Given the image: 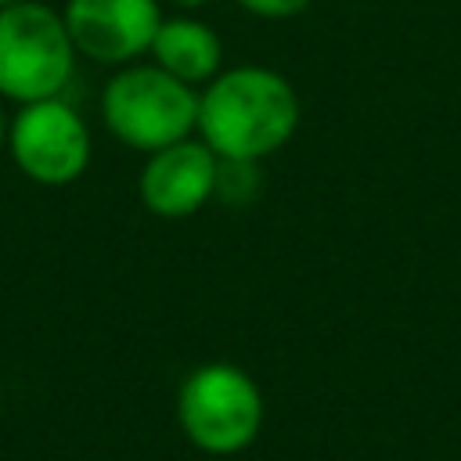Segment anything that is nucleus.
<instances>
[{
    "mask_svg": "<svg viewBox=\"0 0 461 461\" xmlns=\"http://www.w3.org/2000/svg\"><path fill=\"white\" fill-rule=\"evenodd\" d=\"M176 421L202 454L230 457L256 443L263 429V393L238 364H202L180 382Z\"/></svg>",
    "mask_w": 461,
    "mask_h": 461,
    "instance_id": "nucleus-3",
    "label": "nucleus"
},
{
    "mask_svg": "<svg viewBox=\"0 0 461 461\" xmlns=\"http://www.w3.org/2000/svg\"><path fill=\"white\" fill-rule=\"evenodd\" d=\"M61 18L76 54L115 68L148 54L162 25L158 0H68Z\"/></svg>",
    "mask_w": 461,
    "mask_h": 461,
    "instance_id": "nucleus-6",
    "label": "nucleus"
},
{
    "mask_svg": "<svg viewBox=\"0 0 461 461\" xmlns=\"http://www.w3.org/2000/svg\"><path fill=\"white\" fill-rule=\"evenodd\" d=\"M72 68L76 47L58 11L36 0L0 11V97L14 104L61 97Z\"/></svg>",
    "mask_w": 461,
    "mask_h": 461,
    "instance_id": "nucleus-4",
    "label": "nucleus"
},
{
    "mask_svg": "<svg viewBox=\"0 0 461 461\" xmlns=\"http://www.w3.org/2000/svg\"><path fill=\"white\" fill-rule=\"evenodd\" d=\"M259 187L256 176V162H238V158H220V173H216V198H223L227 205H245Z\"/></svg>",
    "mask_w": 461,
    "mask_h": 461,
    "instance_id": "nucleus-9",
    "label": "nucleus"
},
{
    "mask_svg": "<svg viewBox=\"0 0 461 461\" xmlns=\"http://www.w3.org/2000/svg\"><path fill=\"white\" fill-rule=\"evenodd\" d=\"M148 54L155 58L158 68H166L169 76H176L187 86L212 83L223 65V43H220L216 29L191 14L162 18Z\"/></svg>",
    "mask_w": 461,
    "mask_h": 461,
    "instance_id": "nucleus-8",
    "label": "nucleus"
},
{
    "mask_svg": "<svg viewBox=\"0 0 461 461\" xmlns=\"http://www.w3.org/2000/svg\"><path fill=\"white\" fill-rule=\"evenodd\" d=\"M101 119L133 151H158L198 130V90L151 65H122L101 90Z\"/></svg>",
    "mask_w": 461,
    "mask_h": 461,
    "instance_id": "nucleus-2",
    "label": "nucleus"
},
{
    "mask_svg": "<svg viewBox=\"0 0 461 461\" xmlns=\"http://www.w3.org/2000/svg\"><path fill=\"white\" fill-rule=\"evenodd\" d=\"M7 126H11V119H7L4 112H0V151L7 148Z\"/></svg>",
    "mask_w": 461,
    "mask_h": 461,
    "instance_id": "nucleus-12",
    "label": "nucleus"
},
{
    "mask_svg": "<svg viewBox=\"0 0 461 461\" xmlns=\"http://www.w3.org/2000/svg\"><path fill=\"white\" fill-rule=\"evenodd\" d=\"M7 151L32 184L65 187L90 166V130L65 97L18 104L7 126Z\"/></svg>",
    "mask_w": 461,
    "mask_h": 461,
    "instance_id": "nucleus-5",
    "label": "nucleus"
},
{
    "mask_svg": "<svg viewBox=\"0 0 461 461\" xmlns=\"http://www.w3.org/2000/svg\"><path fill=\"white\" fill-rule=\"evenodd\" d=\"M176 7H184V11H198V7H205V4H212V0H173Z\"/></svg>",
    "mask_w": 461,
    "mask_h": 461,
    "instance_id": "nucleus-11",
    "label": "nucleus"
},
{
    "mask_svg": "<svg viewBox=\"0 0 461 461\" xmlns=\"http://www.w3.org/2000/svg\"><path fill=\"white\" fill-rule=\"evenodd\" d=\"M14 4H25V0H0V11H4V7H14Z\"/></svg>",
    "mask_w": 461,
    "mask_h": 461,
    "instance_id": "nucleus-13",
    "label": "nucleus"
},
{
    "mask_svg": "<svg viewBox=\"0 0 461 461\" xmlns=\"http://www.w3.org/2000/svg\"><path fill=\"white\" fill-rule=\"evenodd\" d=\"M295 86L263 65H234L198 94V137L238 162H263L299 130Z\"/></svg>",
    "mask_w": 461,
    "mask_h": 461,
    "instance_id": "nucleus-1",
    "label": "nucleus"
},
{
    "mask_svg": "<svg viewBox=\"0 0 461 461\" xmlns=\"http://www.w3.org/2000/svg\"><path fill=\"white\" fill-rule=\"evenodd\" d=\"M249 14H256V18H295V14H303L306 7H310V0H238Z\"/></svg>",
    "mask_w": 461,
    "mask_h": 461,
    "instance_id": "nucleus-10",
    "label": "nucleus"
},
{
    "mask_svg": "<svg viewBox=\"0 0 461 461\" xmlns=\"http://www.w3.org/2000/svg\"><path fill=\"white\" fill-rule=\"evenodd\" d=\"M216 173L220 155L202 137H187L148 155L137 191L148 212L162 220H184L216 198Z\"/></svg>",
    "mask_w": 461,
    "mask_h": 461,
    "instance_id": "nucleus-7",
    "label": "nucleus"
}]
</instances>
